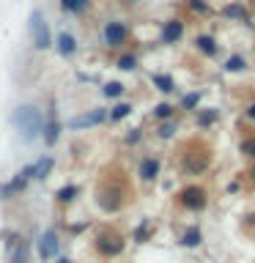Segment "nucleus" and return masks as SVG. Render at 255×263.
Masks as SVG:
<instances>
[{"instance_id":"f257e3e1","label":"nucleus","mask_w":255,"mask_h":263,"mask_svg":"<svg viewBox=\"0 0 255 263\" xmlns=\"http://www.w3.org/2000/svg\"><path fill=\"white\" fill-rule=\"evenodd\" d=\"M11 126L22 135L25 143H33L44 132V115H41V110L36 104H20L11 112Z\"/></svg>"},{"instance_id":"f03ea898","label":"nucleus","mask_w":255,"mask_h":263,"mask_svg":"<svg viewBox=\"0 0 255 263\" xmlns=\"http://www.w3.org/2000/svg\"><path fill=\"white\" fill-rule=\"evenodd\" d=\"M176 203H178V209H184V211L201 214V211H206V205H209V192H206V186H201V184H187L184 189H178Z\"/></svg>"},{"instance_id":"7ed1b4c3","label":"nucleus","mask_w":255,"mask_h":263,"mask_svg":"<svg viewBox=\"0 0 255 263\" xmlns=\"http://www.w3.org/2000/svg\"><path fill=\"white\" fill-rule=\"evenodd\" d=\"M28 30H30V39H33V47L36 49H49L52 47V33H49V25L44 20V14L39 11H30V22H28Z\"/></svg>"},{"instance_id":"20e7f679","label":"nucleus","mask_w":255,"mask_h":263,"mask_svg":"<svg viewBox=\"0 0 255 263\" xmlns=\"http://www.w3.org/2000/svg\"><path fill=\"white\" fill-rule=\"evenodd\" d=\"M123 250H126V238L121 233H115V230H102L96 236V252L102 258H118Z\"/></svg>"},{"instance_id":"39448f33","label":"nucleus","mask_w":255,"mask_h":263,"mask_svg":"<svg viewBox=\"0 0 255 263\" xmlns=\"http://www.w3.org/2000/svg\"><path fill=\"white\" fill-rule=\"evenodd\" d=\"M33 178H36V167H33V164H25V167H22L20 173H16V176H14L11 181H6V184L0 186V200H11L14 195L25 192Z\"/></svg>"},{"instance_id":"423d86ee","label":"nucleus","mask_w":255,"mask_h":263,"mask_svg":"<svg viewBox=\"0 0 255 263\" xmlns=\"http://www.w3.org/2000/svg\"><path fill=\"white\" fill-rule=\"evenodd\" d=\"M129 41V28H126V22H121V20H110V22H104V28H102V44L107 49H121L123 44Z\"/></svg>"},{"instance_id":"0eeeda50","label":"nucleus","mask_w":255,"mask_h":263,"mask_svg":"<svg viewBox=\"0 0 255 263\" xmlns=\"http://www.w3.org/2000/svg\"><path fill=\"white\" fill-rule=\"evenodd\" d=\"M211 151L209 148H201V151L195 154H184V159H181V170L189 173V176H201V173H206L211 167Z\"/></svg>"},{"instance_id":"6e6552de","label":"nucleus","mask_w":255,"mask_h":263,"mask_svg":"<svg viewBox=\"0 0 255 263\" xmlns=\"http://www.w3.org/2000/svg\"><path fill=\"white\" fill-rule=\"evenodd\" d=\"M107 118H110V112H107L104 107H96V110H90V112H82V115L69 118V121H66V126H69V129H90V126L104 123Z\"/></svg>"},{"instance_id":"1a4fd4ad","label":"nucleus","mask_w":255,"mask_h":263,"mask_svg":"<svg viewBox=\"0 0 255 263\" xmlns=\"http://www.w3.org/2000/svg\"><path fill=\"white\" fill-rule=\"evenodd\" d=\"M184 33H187L184 22H181L178 16H173V20L162 22V30H159V41H162V44H168V47H173V44H178V41L184 39Z\"/></svg>"},{"instance_id":"9d476101","label":"nucleus","mask_w":255,"mask_h":263,"mask_svg":"<svg viewBox=\"0 0 255 263\" xmlns=\"http://www.w3.org/2000/svg\"><path fill=\"white\" fill-rule=\"evenodd\" d=\"M58 250H61V241H58V233L52 228H47V230H41V236H39V258L41 260H52Z\"/></svg>"},{"instance_id":"9b49d317","label":"nucleus","mask_w":255,"mask_h":263,"mask_svg":"<svg viewBox=\"0 0 255 263\" xmlns=\"http://www.w3.org/2000/svg\"><path fill=\"white\" fill-rule=\"evenodd\" d=\"M96 203L102 205L104 211H118L121 205H123V189L121 186H110V189H104V192H99L96 195Z\"/></svg>"},{"instance_id":"f8f14e48","label":"nucleus","mask_w":255,"mask_h":263,"mask_svg":"<svg viewBox=\"0 0 255 263\" xmlns=\"http://www.w3.org/2000/svg\"><path fill=\"white\" fill-rule=\"evenodd\" d=\"M159 170H162V162H159V156H143L140 159V167H137V176L145 181V184H154L156 178H159Z\"/></svg>"},{"instance_id":"ddd939ff","label":"nucleus","mask_w":255,"mask_h":263,"mask_svg":"<svg viewBox=\"0 0 255 263\" xmlns=\"http://www.w3.org/2000/svg\"><path fill=\"white\" fill-rule=\"evenodd\" d=\"M61 121H58V112L55 110H49V118L44 121V132H41V137H44V143L47 145H55L58 143V137H61Z\"/></svg>"},{"instance_id":"4468645a","label":"nucleus","mask_w":255,"mask_h":263,"mask_svg":"<svg viewBox=\"0 0 255 263\" xmlns=\"http://www.w3.org/2000/svg\"><path fill=\"white\" fill-rule=\"evenodd\" d=\"M178 244H181V247H187V250H197V247L203 244V230L197 228V225H189L184 233H181Z\"/></svg>"},{"instance_id":"2eb2a0df","label":"nucleus","mask_w":255,"mask_h":263,"mask_svg":"<svg viewBox=\"0 0 255 263\" xmlns=\"http://www.w3.org/2000/svg\"><path fill=\"white\" fill-rule=\"evenodd\" d=\"M55 47H58V52H61L63 58H71L74 52H77V39L71 36V33H58V39H55Z\"/></svg>"},{"instance_id":"dca6fc26","label":"nucleus","mask_w":255,"mask_h":263,"mask_svg":"<svg viewBox=\"0 0 255 263\" xmlns=\"http://www.w3.org/2000/svg\"><path fill=\"white\" fill-rule=\"evenodd\" d=\"M195 49L203 58H214L220 52V44H217V39H214V36H197L195 39Z\"/></svg>"},{"instance_id":"f3484780","label":"nucleus","mask_w":255,"mask_h":263,"mask_svg":"<svg viewBox=\"0 0 255 263\" xmlns=\"http://www.w3.org/2000/svg\"><path fill=\"white\" fill-rule=\"evenodd\" d=\"M8 263H30V241H16L14 250L8 252Z\"/></svg>"},{"instance_id":"a211bd4d","label":"nucleus","mask_w":255,"mask_h":263,"mask_svg":"<svg viewBox=\"0 0 255 263\" xmlns=\"http://www.w3.org/2000/svg\"><path fill=\"white\" fill-rule=\"evenodd\" d=\"M151 82L159 93H173V90H176V80H173L170 74H151Z\"/></svg>"},{"instance_id":"6ab92c4d","label":"nucleus","mask_w":255,"mask_h":263,"mask_svg":"<svg viewBox=\"0 0 255 263\" xmlns=\"http://www.w3.org/2000/svg\"><path fill=\"white\" fill-rule=\"evenodd\" d=\"M217 118H220V110H217V107H209V110H206V107H201V110H197V126H214V123H217Z\"/></svg>"},{"instance_id":"aec40b11","label":"nucleus","mask_w":255,"mask_h":263,"mask_svg":"<svg viewBox=\"0 0 255 263\" xmlns=\"http://www.w3.org/2000/svg\"><path fill=\"white\" fill-rule=\"evenodd\" d=\"M52 164H55V159L52 156H41L39 162H33V167H36V181H44L47 176H49V170H52Z\"/></svg>"},{"instance_id":"412c9836","label":"nucleus","mask_w":255,"mask_h":263,"mask_svg":"<svg viewBox=\"0 0 255 263\" xmlns=\"http://www.w3.org/2000/svg\"><path fill=\"white\" fill-rule=\"evenodd\" d=\"M77 195H80V186H77V184H66V186H61V189L55 192V200L66 205V203H71Z\"/></svg>"},{"instance_id":"4be33fe9","label":"nucleus","mask_w":255,"mask_h":263,"mask_svg":"<svg viewBox=\"0 0 255 263\" xmlns=\"http://www.w3.org/2000/svg\"><path fill=\"white\" fill-rule=\"evenodd\" d=\"M61 8L66 14H82L90 8V0H61Z\"/></svg>"},{"instance_id":"5701e85b","label":"nucleus","mask_w":255,"mask_h":263,"mask_svg":"<svg viewBox=\"0 0 255 263\" xmlns=\"http://www.w3.org/2000/svg\"><path fill=\"white\" fill-rule=\"evenodd\" d=\"M222 69H225L228 74H239V71H244V69H247V61H244L242 55H230Z\"/></svg>"},{"instance_id":"b1692460","label":"nucleus","mask_w":255,"mask_h":263,"mask_svg":"<svg viewBox=\"0 0 255 263\" xmlns=\"http://www.w3.org/2000/svg\"><path fill=\"white\" fill-rule=\"evenodd\" d=\"M239 151H242V156H244V159H252V162H255V132H252V135H247V137L242 140V145H239Z\"/></svg>"},{"instance_id":"393cba45","label":"nucleus","mask_w":255,"mask_h":263,"mask_svg":"<svg viewBox=\"0 0 255 263\" xmlns=\"http://www.w3.org/2000/svg\"><path fill=\"white\" fill-rule=\"evenodd\" d=\"M123 90H126V88H123V82H104V88H102V93L107 96V99H121L123 96Z\"/></svg>"},{"instance_id":"a878e982","label":"nucleus","mask_w":255,"mask_h":263,"mask_svg":"<svg viewBox=\"0 0 255 263\" xmlns=\"http://www.w3.org/2000/svg\"><path fill=\"white\" fill-rule=\"evenodd\" d=\"M129 112H132V104H129V102H118V104L110 110V121H113V123H115V121H123Z\"/></svg>"},{"instance_id":"bb28decb","label":"nucleus","mask_w":255,"mask_h":263,"mask_svg":"<svg viewBox=\"0 0 255 263\" xmlns=\"http://www.w3.org/2000/svg\"><path fill=\"white\" fill-rule=\"evenodd\" d=\"M173 112H176V107L168 104V102H159V104L154 107V118H159V121H170Z\"/></svg>"},{"instance_id":"cd10ccee","label":"nucleus","mask_w":255,"mask_h":263,"mask_svg":"<svg viewBox=\"0 0 255 263\" xmlns=\"http://www.w3.org/2000/svg\"><path fill=\"white\" fill-rule=\"evenodd\" d=\"M176 129H178L176 121H165V123H159V129H156V137H159V140H170L173 135H176Z\"/></svg>"},{"instance_id":"c85d7f7f","label":"nucleus","mask_w":255,"mask_h":263,"mask_svg":"<svg viewBox=\"0 0 255 263\" xmlns=\"http://www.w3.org/2000/svg\"><path fill=\"white\" fill-rule=\"evenodd\" d=\"M118 69L135 71V69H137V55H121V58H118Z\"/></svg>"},{"instance_id":"c756f323","label":"nucleus","mask_w":255,"mask_h":263,"mask_svg":"<svg viewBox=\"0 0 255 263\" xmlns=\"http://www.w3.org/2000/svg\"><path fill=\"white\" fill-rule=\"evenodd\" d=\"M148 236H151V222H143V225H137V230H135V241L137 244H143V241H148Z\"/></svg>"},{"instance_id":"7c9ffc66","label":"nucleus","mask_w":255,"mask_h":263,"mask_svg":"<svg viewBox=\"0 0 255 263\" xmlns=\"http://www.w3.org/2000/svg\"><path fill=\"white\" fill-rule=\"evenodd\" d=\"M189 8H192L195 14H209L211 11L209 0H189Z\"/></svg>"},{"instance_id":"2f4dec72","label":"nucleus","mask_w":255,"mask_h":263,"mask_svg":"<svg viewBox=\"0 0 255 263\" xmlns=\"http://www.w3.org/2000/svg\"><path fill=\"white\" fill-rule=\"evenodd\" d=\"M181 104H184L187 110H195V112H197V104H201V93H189V96H184V99H181Z\"/></svg>"},{"instance_id":"473e14b6","label":"nucleus","mask_w":255,"mask_h":263,"mask_svg":"<svg viewBox=\"0 0 255 263\" xmlns=\"http://www.w3.org/2000/svg\"><path fill=\"white\" fill-rule=\"evenodd\" d=\"M225 14H228V16H244V8H242V6H228Z\"/></svg>"},{"instance_id":"72a5a7b5","label":"nucleus","mask_w":255,"mask_h":263,"mask_svg":"<svg viewBox=\"0 0 255 263\" xmlns=\"http://www.w3.org/2000/svg\"><path fill=\"white\" fill-rule=\"evenodd\" d=\"M137 140H140V129H132L126 135V143H137Z\"/></svg>"},{"instance_id":"f704fd0d","label":"nucleus","mask_w":255,"mask_h":263,"mask_svg":"<svg viewBox=\"0 0 255 263\" xmlns=\"http://www.w3.org/2000/svg\"><path fill=\"white\" fill-rule=\"evenodd\" d=\"M244 115H247V118H250V121H255V102H250V104H247Z\"/></svg>"},{"instance_id":"c9c22d12","label":"nucleus","mask_w":255,"mask_h":263,"mask_svg":"<svg viewBox=\"0 0 255 263\" xmlns=\"http://www.w3.org/2000/svg\"><path fill=\"white\" fill-rule=\"evenodd\" d=\"M247 178H250V181H252V184H255V162L250 164V170H247Z\"/></svg>"},{"instance_id":"e433bc0d","label":"nucleus","mask_w":255,"mask_h":263,"mask_svg":"<svg viewBox=\"0 0 255 263\" xmlns=\"http://www.w3.org/2000/svg\"><path fill=\"white\" fill-rule=\"evenodd\" d=\"M58 263H71L69 258H58Z\"/></svg>"}]
</instances>
